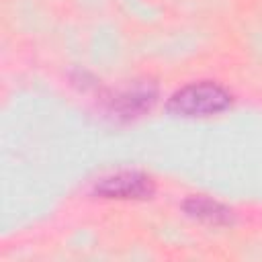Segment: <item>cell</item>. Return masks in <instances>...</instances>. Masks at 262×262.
I'll return each instance as SVG.
<instances>
[{
    "instance_id": "obj_1",
    "label": "cell",
    "mask_w": 262,
    "mask_h": 262,
    "mask_svg": "<svg viewBox=\"0 0 262 262\" xmlns=\"http://www.w3.org/2000/svg\"><path fill=\"white\" fill-rule=\"evenodd\" d=\"M233 98L229 90L215 82H194L182 86L168 98V113L174 117H211L231 106Z\"/></svg>"
},
{
    "instance_id": "obj_2",
    "label": "cell",
    "mask_w": 262,
    "mask_h": 262,
    "mask_svg": "<svg viewBox=\"0 0 262 262\" xmlns=\"http://www.w3.org/2000/svg\"><path fill=\"white\" fill-rule=\"evenodd\" d=\"M154 190V180L143 172H117L94 186V194L102 199H149Z\"/></svg>"
},
{
    "instance_id": "obj_3",
    "label": "cell",
    "mask_w": 262,
    "mask_h": 262,
    "mask_svg": "<svg viewBox=\"0 0 262 262\" xmlns=\"http://www.w3.org/2000/svg\"><path fill=\"white\" fill-rule=\"evenodd\" d=\"M156 86L154 84H133L121 92H117L113 98H111V111L117 115V117H123V119H133V117H139L141 113L149 111L156 102Z\"/></svg>"
},
{
    "instance_id": "obj_4",
    "label": "cell",
    "mask_w": 262,
    "mask_h": 262,
    "mask_svg": "<svg viewBox=\"0 0 262 262\" xmlns=\"http://www.w3.org/2000/svg\"><path fill=\"white\" fill-rule=\"evenodd\" d=\"M184 211L201 221L215 223V225H227L233 221V211L227 209L225 205L207 199V196H190L184 201Z\"/></svg>"
}]
</instances>
